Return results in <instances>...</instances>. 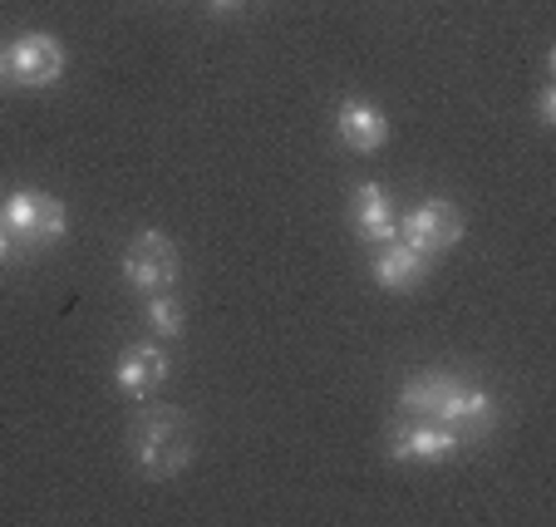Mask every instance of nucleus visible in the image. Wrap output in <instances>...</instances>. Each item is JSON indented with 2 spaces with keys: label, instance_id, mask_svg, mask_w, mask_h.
<instances>
[{
  "label": "nucleus",
  "instance_id": "1",
  "mask_svg": "<svg viewBox=\"0 0 556 527\" xmlns=\"http://www.w3.org/2000/svg\"><path fill=\"white\" fill-rule=\"evenodd\" d=\"M400 410L414 414V419L448 424V429H458L463 439H483V434H493V424H497L493 394H488L483 385L453 375V369L409 375V380L400 385Z\"/></svg>",
  "mask_w": 556,
  "mask_h": 527
},
{
  "label": "nucleus",
  "instance_id": "2",
  "mask_svg": "<svg viewBox=\"0 0 556 527\" xmlns=\"http://www.w3.org/2000/svg\"><path fill=\"white\" fill-rule=\"evenodd\" d=\"M128 443L148 478H178L192 464V424L173 404H148L128 429Z\"/></svg>",
  "mask_w": 556,
  "mask_h": 527
},
{
  "label": "nucleus",
  "instance_id": "3",
  "mask_svg": "<svg viewBox=\"0 0 556 527\" xmlns=\"http://www.w3.org/2000/svg\"><path fill=\"white\" fill-rule=\"evenodd\" d=\"M400 242H409L414 252H424L429 262H439L443 252L463 242V212L448 198H429L419 208H409L400 217Z\"/></svg>",
  "mask_w": 556,
  "mask_h": 527
},
{
  "label": "nucleus",
  "instance_id": "4",
  "mask_svg": "<svg viewBox=\"0 0 556 527\" xmlns=\"http://www.w3.org/2000/svg\"><path fill=\"white\" fill-rule=\"evenodd\" d=\"M463 434L458 429H448V424H433V419H394L389 424V439H384V449H389V459H400V464H439V459H448V454H458L463 449Z\"/></svg>",
  "mask_w": 556,
  "mask_h": 527
},
{
  "label": "nucleus",
  "instance_id": "5",
  "mask_svg": "<svg viewBox=\"0 0 556 527\" xmlns=\"http://www.w3.org/2000/svg\"><path fill=\"white\" fill-rule=\"evenodd\" d=\"M178 247H173V237H163V233H138L134 242H128V252H124V281L134 286V291H143V296H153V291H168L173 281H178Z\"/></svg>",
  "mask_w": 556,
  "mask_h": 527
},
{
  "label": "nucleus",
  "instance_id": "6",
  "mask_svg": "<svg viewBox=\"0 0 556 527\" xmlns=\"http://www.w3.org/2000/svg\"><path fill=\"white\" fill-rule=\"evenodd\" d=\"M5 60H11V85L21 89H50L64 79V45L54 35H21L5 50Z\"/></svg>",
  "mask_w": 556,
  "mask_h": 527
},
{
  "label": "nucleus",
  "instance_id": "7",
  "mask_svg": "<svg viewBox=\"0 0 556 527\" xmlns=\"http://www.w3.org/2000/svg\"><path fill=\"white\" fill-rule=\"evenodd\" d=\"M350 222H355L359 242L375 252V247L400 242V217H394V198H389L384 183H359L350 192Z\"/></svg>",
  "mask_w": 556,
  "mask_h": 527
},
{
  "label": "nucleus",
  "instance_id": "8",
  "mask_svg": "<svg viewBox=\"0 0 556 527\" xmlns=\"http://www.w3.org/2000/svg\"><path fill=\"white\" fill-rule=\"evenodd\" d=\"M369 272H375L379 291L404 296V291H419V286L429 281L433 262L424 252H414L409 242H389V247H375V256H369Z\"/></svg>",
  "mask_w": 556,
  "mask_h": 527
},
{
  "label": "nucleus",
  "instance_id": "9",
  "mask_svg": "<svg viewBox=\"0 0 556 527\" xmlns=\"http://www.w3.org/2000/svg\"><path fill=\"white\" fill-rule=\"evenodd\" d=\"M173 375V360L157 340H143V346H128L114 365V385L124 394H153L157 385Z\"/></svg>",
  "mask_w": 556,
  "mask_h": 527
},
{
  "label": "nucleus",
  "instance_id": "10",
  "mask_svg": "<svg viewBox=\"0 0 556 527\" xmlns=\"http://www.w3.org/2000/svg\"><path fill=\"white\" fill-rule=\"evenodd\" d=\"M336 134L345 148H355V153H379L389 138V118L384 109H375L369 99H345L336 114Z\"/></svg>",
  "mask_w": 556,
  "mask_h": 527
},
{
  "label": "nucleus",
  "instance_id": "11",
  "mask_svg": "<svg viewBox=\"0 0 556 527\" xmlns=\"http://www.w3.org/2000/svg\"><path fill=\"white\" fill-rule=\"evenodd\" d=\"M40 202H45V192H35V188H15L11 198H5L0 222H5V233H11L15 242H30L35 217H40Z\"/></svg>",
  "mask_w": 556,
  "mask_h": 527
},
{
  "label": "nucleus",
  "instance_id": "12",
  "mask_svg": "<svg viewBox=\"0 0 556 527\" xmlns=\"http://www.w3.org/2000/svg\"><path fill=\"white\" fill-rule=\"evenodd\" d=\"M64 227H70V208H64L60 198H50L45 192V202H40V217H35V233H30V252H40V247H54L64 237Z\"/></svg>",
  "mask_w": 556,
  "mask_h": 527
},
{
  "label": "nucleus",
  "instance_id": "13",
  "mask_svg": "<svg viewBox=\"0 0 556 527\" xmlns=\"http://www.w3.org/2000/svg\"><path fill=\"white\" fill-rule=\"evenodd\" d=\"M148 330H153L157 340H173V336H182V306H178V296L173 291H153L148 296Z\"/></svg>",
  "mask_w": 556,
  "mask_h": 527
},
{
  "label": "nucleus",
  "instance_id": "14",
  "mask_svg": "<svg viewBox=\"0 0 556 527\" xmlns=\"http://www.w3.org/2000/svg\"><path fill=\"white\" fill-rule=\"evenodd\" d=\"M536 118H542V128L556 124V85H542V95H536Z\"/></svg>",
  "mask_w": 556,
  "mask_h": 527
},
{
  "label": "nucleus",
  "instance_id": "15",
  "mask_svg": "<svg viewBox=\"0 0 556 527\" xmlns=\"http://www.w3.org/2000/svg\"><path fill=\"white\" fill-rule=\"evenodd\" d=\"M242 5H247V0H207V11H212V15H237Z\"/></svg>",
  "mask_w": 556,
  "mask_h": 527
},
{
  "label": "nucleus",
  "instance_id": "16",
  "mask_svg": "<svg viewBox=\"0 0 556 527\" xmlns=\"http://www.w3.org/2000/svg\"><path fill=\"white\" fill-rule=\"evenodd\" d=\"M11 252H15V237L5 233V222H0V266L11 262Z\"/></svg>",
  "mask_w": 556,
  "mask_h": 527
},
{
  "label": "nucleus",
  "instance_id": "17",
  "mask_svg": "<svg viewBox=\"0 0 556 527\" xmlns=\"http://www.w3.org/2000/svg\"><path fill=\"white\" fill-rule=\"evenodd\" d=\"M11 79V60H5V50H0V85Z\"/></svg>",
  "mask_w": 556,
  "mask_h": 527
}]
</instances>
